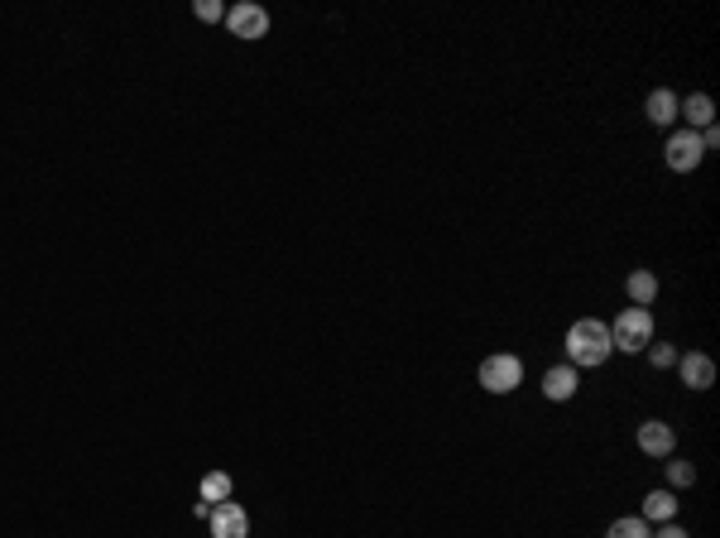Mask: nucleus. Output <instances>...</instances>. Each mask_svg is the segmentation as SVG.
I'll use <instances>...</instances> for the list:
<instances>
[{
	"label": "nucleus",
	"instance_id": "16",
	"mask_svg": "<svg viewBox=\"0 0 720 538\" xmlns=\"http://www.w3.org/2000/svg\"><path fill=\"white\" fill-rule=\"evenodd\" d=\"M648 361L658 370H672L677 366V346H668V342H648Z\"/></svg>",
	"mask_w": 720,
	"mask_h": 538
},
{
	"label": "nucleus",
	"instance_id": "9",
	"mask_svg": "<svg viewBox=\"0 0 720 538\" xmlns=\"http://www.w3.org/2000/svg\"><path fill=\"white\" fill-rule=\"evenodd\" d=\"M677 116L687 121L682 130H696V135H701L706 125H716V101L706 97V92H692L687 101H677Z\"/></svg>",
	"mask_w": 720,
	"mask_h": 538
},
{
	"label": "nucleus",
	"instance_id": "6",
	"mask_svg": "<svg viewBox=\"0 0 720 538\" xmlns=\"http://www.w3.org/2000/svg\"><path fill=\"white\" fill-rule=\"evenodd\" d=\"M677 375H682L687 390H711L716 385V361L701 356V351H687V356H677Z\"/></svg>",
	"mask_w": 720,
	"mask_h": 538
},
{
	"label": "nucleus",
	"instance_id": "7",
	"mask_svg": "<svg viewBox=\"0 0 720 538\" xmlns=\"http://www.w3.org/2000/svg\"><path fill=\"white\" fill-rule=\"evenodd\" d=\"M212 538H250V514L240 510L236 500H226V505H216L212 510Z\"/></svg>",
	"mask_w": 720,
	"mask_h": 538
},
{
	"label": "nucleus",
	"instance_id": "15",
	"mask_svg": "<svg viewBox=\"0 0 720 538\" xmlns=\"http://www.w3.org/2000/svg\"><path fill=\"white\" fill-rule=\"evenodd\" d=\"M605 538H653V524H644L639 514H624V519H615L605 529Z\"/></svg>",
	"mask_w": 720,
	"mask_h": 538
},
{
	"label": "nucleus",
	"instance_id": "3",
	"mask_svg": "<svg viewBox=\"0 0 720 538\" xmlns=\"http://www.w3.org/2000/svg\"><path fill=\"white\" fill-rule=\"evenodd\" d=\"M519 385H524V361H519V356L500 351V356H485V361H480V390L485 394H514Z\"/></svg>",
	"mask_w": 720,
	"mask_h": 538
},
{
	"label": "nucleus",
	"instance_id": "13",
	"mask_svg": "<svg viewBox=\"0 0 720 538\" xmlns=\"http://www.w3.org/2000/svg\"><path fill=\"white\" fill-rule=\"evenodd\" d=\"M644 116H648L653 125H658V130H663V125H672V121H677V92H668V87L648 92V101H644Z\"/></svg>",
	"mask_w": 720,
	"mask_h": 538
},
{
	"label": "nucleus",
	"instance_id": "1",
	"mask_svg": "<svg viewBox=\"0 0 720 538\" xmlns=\"http://www.w3.org/2000/svg\"><path fill=\"white\" fill-rule=\"evenodd\" d=\"M567 366H576V370H591V366H605L610 361V322H600V318H581V322H572L567 327Z\"/></svg>",
	"mask_w": 720,
	"mask_h": 538
},
{
	"label": "nucleus",
	"instance_id": "8",
	"mask_svg": "<svg viewBox=\"0 0 720 538\" xmlns=\"http://www.w3.org/2000/svg\"><path fill=\"white\" fill-rule=\"evenodd\" d=\"M672 447H677V433H672L663 418L639 423V452H648V457H672Z\"/></svg>",
	"mask_w": 720,
	"mask_h": 538
},
{
	"label": "nucleus",
	"instance_id": "20",
	"mask_svg": "<svg viewBox=\"0 0 720 538\" xmlns=\"http://www.w3.org/2000/svg\"><path fill=\"white\" fill-rule=\"evenodd\" d=\"M212 510L216 505H207V500H192V514H197V519H212Z\"/></svg>",
	"mask_w": 720,
	"mask_h": 538
},
{
	"label": "nucleus",
	"instance_id": "17",
	"mask_svg": "<svg viewBox=\"0 0 720 538\" xmlns=\"http://www.w3.org/2000/svg\"><path fill=\"white\" fill-rule=\"evenodd\" d=\"M668 481H672V486H692V481H696V466H692V462H668Z\"/></svg>",
	"mask_w": 720,
	"mask_h": 538
},
{
	"label": "nucleus",
	"instance_id": "12",
	"mask_svg": "<svg viewBox=\"0 0 720 538\" xmlns=\"http://www.w3.org/2000/svg\"><path fill=\"white\" fill-rule=\"evenodd\" d=\"M624 294H629L634 308H648V303L658 298V274H653V269H634V274L624 279Z\"/></svg>",
	"mask_w": 720,
	"mask_h": 538
},
{
	"label": "nucleus",
	"instance_id": "5",
	"mask_svg": "<svg viewBox=\"0 0 720 538\" xmlns=\"http://www.w3.org/2000/svg\"><path fill=\"white\" fill-rule=\"evenodd\" d=\"M226 29L236 34V39H264L269 34V10L255 5V0H240L226 10Z\"/></svg>",
	"mask_w": 720,
	"mask_h": 538
},
{
	"label": "nucleus",
	"instance_id": "10",
	"mask_svg": "<svg viewBox=\"0 0 720 538\" xmlns=\"http://www.w3.org/2000/svg\"><path fill=\"white\" fill-rule=\"evenodd\" d=\"M576 390H581V370L576 366H552L548 375H543V394H548L552 404H567Z\"/></svg>",
	"mask_w": 720,
	"mask_h": 538
},
{
	"label": "nucleus",
	"instance_id": "18",
	"mask_svg": "<svg viewBox=\"0 0 720 538\" xmlns=\"http://www.w3.org/2000/svg\"><path fill=\"white\" fill-rule=\"evenodd\" d=\"M197 20H207V25L226 20V5H221V0H197Z\"/></svg>",
	"mask_w": 720,
	"mask_h": 538
},
{
	"label": "nucleus",
	"instance_id": "19",
	"mask_svg": "<svg viewBox=\"0 0 720 538\" xmlns=\"http://www.w3.org/2000/svg\"><path fill=\"white\" fill-rule=\"evenodd\" d=\"M653 538H692V534H687L682 524H658V529H653Z\"/></svg>",
	"mask_w": 720,
	"mask_h": 538
},
{
	"label": "nucleus",
	"instance_id": "14",
	"mask_svg": "<svg viewBox=\"0 0 720 538\" xmlns=\"http://www.w3.org/2000/svg\"><path fill=\"white\" fill-rule=\"evenodd\" d=\"M231 476H226V471H207V476H202V490H197V500H207V505H226V500H231Z\"/></svg>",
	"mask_w": 720,
	"mask_h": 538
},
{
	"label": "nucleus",
	"instance_id": "4",
	"mask_svg": "<svg viewBox=\"0 0 720 538\" xmlns=\"http://www.w3.org/2000/svg\"><path fill=\"white\" fill-rule=\"evenodd\" d=\"M663 154H668L672 173H692V169H701V159H706V149H701V135H696V130H672Z\"/></svg>",
	"mask_w": 720,
	"mask_h": 538
},
{
	"label": "nucleus",
	"instance_id": "11",
	"mask_svg": "<svg viewBox=\"0 0 720 538\" xmlns=\"http://www.w3.org/2000/svg\"><path fill=\"white\" fill-rule=\"evenodd\" d=\"M639 519H644V524H672V519H677V495H672V490H648Z\"/></svg>",
	"mask_w": 720,
	"mask_h": 538
},
{
	"label": "nucleus",
	"instance_id": "2",
	"mask_svg": "<svg viewBox=\"0 0 720 538\" xmlns=\"http://www.w3.org/2000/svg\"><path fill=\"white\" fill-rule=\"evenodd\" d=\"M648 342H653V313L648 308H624L610 327V346L624 351V356H639V351H648Z\"/></svg>",
	"mask_w": 720,
	"mask_h": 538
}]
</instances>
